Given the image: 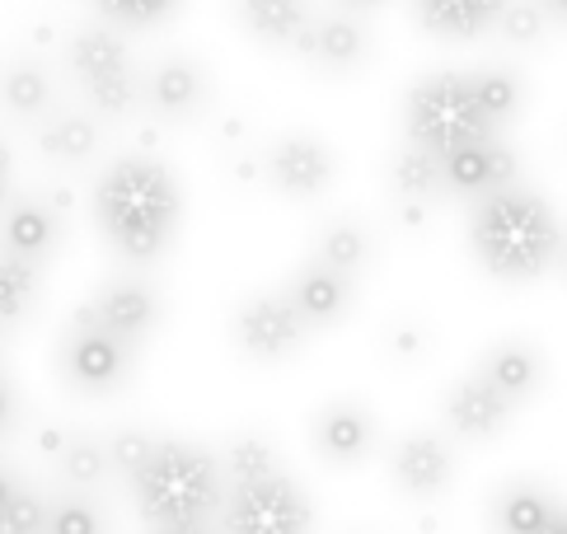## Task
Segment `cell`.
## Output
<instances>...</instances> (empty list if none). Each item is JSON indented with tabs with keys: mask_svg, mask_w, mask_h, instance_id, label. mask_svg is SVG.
Segmentation results:
<instances>
[{
	"mask_svg": "<svg viewBox=\"0 0 567 534\" xmlns=\"http://www.w3.org/2000/svg\"><path fill=\"white\" fill-rule=\"evenodd\" d=\"M90 216H94V230L104 235V244L117 258L132 267H146L155 258H165L169 244L178 239L184 188H178L174 170L159 155L132 151V155H117L99 174L90 193Z\"/></svg>",
	"mask_w": 567,
	"mask_h": 534,
	"instance_id": "1",
	"label": "cell"
},
{
	"mask_svg": "<svg viewBox=\"0 0 567 534\" xmlns=\"http://www.w3.org/2000/svg\"><path fill=\"white\" fill-rule=\"evenodd\" d=\"M470 249L478 267L502 286H530L539 281L563 254V225L544 193L525 183H506L474 197L470 212Z\"/></svg>",
	"mask_w": 567,
	"mask_h": 534,
	"instance_id": "2",
	"label": "cell"
},
{
	"mask_svg": "<svg viewBox=\"0 0 567 534\" xmlns=\"http://www.w3.org/2000/svg\"><path fill=\"white\" fill-rule=\"evenodd\" d=\"M127 492L151 530L207 525L226 502V469L207 445H193L184 437H155L146 460L127 474Z\"/></svg>",
	"mask_w": 567,
	"mask_h": 534,
	"instance_id": "3",
	"label": "cell"
},
{
	"mask_svg": "<svg viewBox=\"0 0 567 534\" xmlns=\"http://www.w3.org/2000/svg\"><path fill=\"white\" fill-rule=\"evenodd\" d=\"M488 136H502V127L483 113L470 71H432L403 94V141L417 151L441 160Z\"/></svg>",
	"mask_w": 567,
	"mask_h": 534,
	"instance_id": "4",
	"label": "cell"
},
{
	"mask_svg": "<svg viewBox=\"0 0 567 534\" xmlns=\"http://www.w3.org/2000/svg\"><path fill=\"white\" fill-rule=\"evenodd\" d=\"M66 71L75 80L85 109L99 117H127L141 109V75L132 66V52L123 43V29L85 24L66 38Z\"/></svg>",
	"mask_w": 567,
	"mask_h": 534,
	"instance_id": "5",
	"label": "cell"
},
{
	"mask_svg": "<svg viewBox=\"0 0 567 534\" xmlns=\"http://www.w3.org/2000/svg\"><path fill=\"white\" fill-rule=\"evenodd\" d=\"M226 534H310L315 530V506L291 474H272L249 479V483H230L226 502Z\"/></svg>",
	"mask_w": 567,
	"mask_h": 534,
	"instance_id": "6",
	"label": "cell"
},
{
	"mask_svg": "<svg viewBox=\"0 0 567 534\" xmlns=\"http://www.w3.org/2000/svg\"><path fill=\"white\" fill-rule=\"evenodd\" d=\"M141 347L113 338L109 328H94L85 319H71V328L56 342V371H62L66 389L85 399H104L113 389H123L136 371Z\"/></svg>",
	"mask_w": 567,
	"mask_h": 534,
	"instance_id": "7",
	"label": "cell"
},
{
	"mask_svg": "<svg viewBox=\"0 0 567 534\" xmlns=\"http://www.w3.org/2000/svg\"><path fill=\"white\" fill-rule=\"evenodd\" d=\"M310 324L300 319V310L287 300V291H254L230 310V342L239 347V357H249L258 366L291 361L306 342Z\"/></svg>",
	"mask_w": 567,
	"mask_h": 534,
	"instance_id": "8",
	"label": "cell"
},
{
	"mask_svg": "<svg viewBox=\"0 0 567 534\" xmlns=\"http://www.w3.org/2000/svg\"><path fill=\"white\" fill-rule=\"evenodd\" d=\"M71 319L109 328L113 338L141 347L159 328V319H165V300H159V291L146 277H109L90 300L75 305Z\"/></svg>",
	"mask_w": 567,
	"mask_h": 534,
	"instance_id": "9",
	"label": "cell"
},
{
	"mask_svg": "<svg viewBox=\"0 0 567 534\" xmlns=\"http://www.w3.org/2000/svg\"><path fill=\"white\" fill-rule=\"evenodd\" d=\"M262 178H268L287 202H315L333 188L338 155L310 132H287V136L272 141L268 155H262Z\"/></svg>",
	"mask_w": 567,
	"mask_h": 534,
	"instance_id": "10",
	"label": "cell"
},
{
	"mask_svg": "<svg viewBox=\"0 0 567 534\" xmlns=\"http://www.w3.org/2000/svg\"><path fill=\"white\" fill-rule=\"evenodd\" d=\"M207 99H212V75L188 52L159 57V61H151V71L141 75V104L159 122H188L207 109Z\"/></svg>",
	"mask_w": 567,
	"mask_h": 534,
	"instance_id": "11",
	"label": "cell"
},
{
	"mask_svg": "<svg viewBox=\"0 0 567 534\" xmlns=\"http://www.w3.org/2000/svg\"><path fill=\"white\" fill-rule=\"evenodd\" d=\"M66 244V212L52 197H6L0 202V254L52 263Z\"/></svg>",
	"mask_w": 567,
	"mask_h": 534,
	"instance_id": "12",
	"label": "cell"
},
{
	"mask_svg": "<svg viewBox=\"0 0 567 534\" xmlns=\"http://www.w3.org/2000/svg\"><path fill=\"white\" fill-rule=\"evenodd\" d=\"M390 479L403 497H413V502L441 497L455 479L451 441L436 437V431H409V437H399L390 450Z\"/></svg>",
	"mask_w": 567,
	"mask_h": 534,
	"instance_id": "13",
	"label": "cell"
},
{
	"mask_svg": "<svg viewBox=\"0 0 567 534\" xmlns=\"http://www.w3.org/2000/svg\"><path fill=\"white\" fill-rule=\"evenodd\" d=\"M520 178V164L516 151L506 146L502 136L488 141H474V146H460L451 155H441V188L445 197H483L493 188H506V183Z\"/></svg>",
	"mask_w": 567,
	"mask_h": 534,
	"instance_id": "14",
	"label": "cell"
},
{
	"mask_svg": "<svg viewBox=\"0 0 567 534\" xmlns=\"http://www.w3.org/2000/svg\"><path fill=\"white\" fill-rule=\"evenodd\" d=\"M310 445L323 464L352 469L375 450V418L357 399H333L310 418Z\"/></svg>",
	"mask_w": 567,
	"mask_h": 534,
	"instance_id": "15",
	"label": "cell"
},
{
	"mask_svg": "<svg viewBox=\"0 0 567 534\" xmlns=\"http://www.w3.org/2000/svg\"><path fill=\"white\" fill-rule=\"evenodd\" d=\"M33 146L52 170H85V164L104 151V122L90 109L56 104L48 117L33 122Z\"/></svg>",
	"mask_w": 567,
	"mask_h": 534,
	"instance_id": "16",
	"label": "cell"
},
{
	"mask_svg": "<svg viewBox=\"0 0 567 534\" xmlns=\"http://www.w3.org/2000/svg\"><path fill=\"white\" fill-rule=\"evenodd\" d=\"M296 52L306 57L315 71L352 75L361 61L371 57V33L357 14H315L306 24V33H300Z\"/></svg>",
	"mask_w": 567,
	"mask_h": 534,
	"instance_id": "17",
	"label": "cell"
},
{
	"mask_svg": "<svg viewBox=\"0 0 567 534\" xmlns=\"http://www.w3.org/2000/svg\"><path fill=\"white\" fill-rule=\"evenodd\" d=\"M512 413L516 408L506 403L483 376L455 380L451 389H445V399H441V418H445V427H451V437H460V441H493V437H502L506 422H512Z\"/></svg>",
	"mask_w": 567,
	"mask_h": 534,
	"instance_id": "18",
	"label": "cell"
},
{
	"mask_svg": "<svg viewBox=\"0 0 567 534\" xmlns=\"http://www.w3.org/2000/svg\"><path fill=\"white\" fill-rule=\"evenodd\" d=\"M281 291H287V300L296 305L300 319H306L310 328H333V324H342L352 315V277L323 267L319 258L300 263Z\"/></svg>",
	"mask_w": 567,
	"mask_h": 534,
	"instance_id": "19",
	"label": "cell"
},
{
	"mask_svg": "<svg viewBox=\"0 0 567 534\" xmlns=\"http://www.w3.org/2000/svg\"><path fill=\"white\" fill-rule=\"evenodd\" d=\"M474 376L488 380L512 408H525L530 399H539L544 376H549V371H544V352H539L535 342L502 338V342H493L488 352L478 357V371Z\"/></svg>",
	"mask_w": 567,
	"mask_h": 534,
	"instance_id": "20",
	"label": "cell"
},
{
	"mask_svg": "<svg viewBox=\"0 0 567 534\" xmlns=\"http://www.w3.org/2000/svg\"><path fill=\"white\" fill-rule=\"evenodd\" d=\"M502 6L506 0H413V19L436 43H474L497 24Z\"/></svg>",
	"mask_w": 567,
	"mask_h": 534,
	"instance_id": "21",
	"label": "cell"
},
{
	"mask_svg": "<svg viewBox=\"0 0 567 534\" xmlns=\"http://www.w3.org/2000/svg\"><path fill=\"white\" fill-rule=\"evenodd\" d=\"M56 109V80L38 57H10L0 66V113L14 122H33L48 117Z\"/></svg>",
	"mask_w": 567,
	"mask_h": 534,
	"instance_id": "22",
	"label": "cell"
},
{
	"mask_svg": "<svg viewBox=\"0 0 567 534\" xmlns=\"http://www.w3.org/2000/svg\"><path fill=\"white\" fill-rule=\"evenodd\" d=\"M230 10L254 43L277 48V52H291L300 43V33H306V24L315 19L310 0H230Z\"/></svg>",
	"mask_w": 567,
	"mask_h": 534,
	"instance_id": "23",
	"label": "cell"
},
{
	"mask_svg": "<svg viewBox=\"0 0 567 534\" xmlns=\"http://www.w3.org/2000/svg\"><path fill=\"white\" fill-rule=\"evenodd\" d=\"M558 511V497L535 479H516L493 497V534H535Z\"/></svg>",
	"mask_w": 567,
	"mask_h": 534,
	"instance_id": "24",
	"label": "cell"
},
{
	"mask_svg": "<svg viewBox=\"0 0 567 534\" xmlns=\"http://www.w3.org/2000/svg\"><path fill=\"white\" fill-rule=\"evenodd\" d=\"M371 254H375V239L361 220L352 216H338V220H323L319 235H315V258L323 267H333L342 277H361L371 267Z\"/></svg>",
	"mask_w": 567,
	"mask_h": 534,
	"instance_id": "25",
	"label": "cell"
},
{
	"mask_svg": "<svg viewBox=\"0 0 567 534\" xmlns=\"http://www.w3.org/2000/svg\"><path fill=\"white\" fill-rule=\"evenodd\" d=\"M56 479H62L71 492H94L104 487L113 474V460H109V441L104 437H90V431H71L66 445L56 450Z\"/></svg>",
	"mask_w": 567,
	"mask_h": 534,
	"instance_id": "26",
	"label": "cell"
},
{
	"mask_svg": "<svg viewBox=\"0 0 567 534\" xmlns=\"http://www.w3.org/2000/svg\"><path fill=\"white\" fill-rule=\"evenodd\" d=\"M38 296H43V263L0 254V324L19 328L38 310Z\"/></svg>",
	"mask_w": 567,
	"mask_h": 534,
	"instance_id": "27",
	"label": "cell"
},
{
	"mask_svg": "<svg viewBox=\"0 0 567 534\" xmlns=\"http://www.w3.org/2000/svg\"><path fill=\"white\" fill-rule=\"evenodd\" d=\"M390 193H394V202H436V197H445L441 160L403 141V146L394 151V160H390Z\"/></svg>",
	"mask_w": 567,
	"mask_h": 534,
	"instance_id": "28",
	"label": "cell"
},
{
	"mask_svg": "<svg viewBox=\"0 0 567 534\" xmlns=\"http://www.w3.org/2000/svg\"><path fill=\"white\" fill-rule=\"evenodd\" d=\"M470 85L478 94L483 113H488L497 127H506V122H512L520 113V104H525V80L512 66H474L470 71Z\"/></svg>",
	"mask_w": 567,
	"mask_h": 534,
	"instance_id": "29",
	"label": "cell"
},
{
	"mask_svg": "<svg viewBox=\"0 0 567 534\" xmlns=\"http://www.w3.org/2000/svg\"><path fill=\"white\" fill-rule=\"evenodd\" d=\"M43 534H109V516L90 492H71L48 502V530Z\"/></svg>",
	"mask_w": 567,
	"mask_h": 534,
	"instance_id": "30",
	"label": "cell"
},
{
	"mask_svg": "<svg viewBox=\"0 0 567 534\" xmlns=\"http://www.w3.org/2000/svg\"><path fill=\"white\" fill-rule=\"evenodd\" d=\"M90 6L113 29H159L184 10V0H90Z\"/></svg>",
	"mask_w": 567,
	"mask_h": 534,
	"instance_id": "31",
	"label": "cell"
},
{
	"mask_svg": "<svg viewBox=\"0 0 567 534\" xmlns=\"http://www.w3.org/2000/svg\"><path fill=\"white\" fill-rule=\"evenodd\" d=\"M549 10L539 6V0H506L502 14H497V33H502V43L506 48H539L544 43V33H549Z\"/></svg>",
	"mask_w": 567,
	"mask_h": 534,
	"instance_id": "32",
	"label": "cell"
},
{
	"mask_svg": "<svg viewBox=\"0 0 567 534\" xmlns=\"http://www.w3.org/2000/svg\"><path fill=\"white\" fill-rule=\"evenodd\" d=\"M220 469H226L230 483H249V479L272 474V469H281V464H277L272 441H262V437H235L226 445V455H220Z\"/></svg>",
	"mask_w": 567,
	"mask_h": 534,
	"instance_id": "33",
	"label": "cell"
},
{
	"mask_svg": "<svg viewBox=\"0 0 567 534\" xmlns=\"http://www.w3.org/2000/svg\"><path fill=\"white\" fill-rule=\"evenodd\" d=\"M48 530V502L29 483L14 487L10 502H0V534H43Z\"/></svg>",
	"mask_w": 567,
	"mask_h": 534,
	"instance_id": "34",
	"label": "cell"
},
{
	"mask_svg": "<svg viewBox=\"0 0 567 534\" xmlns=\"http://www.w3.org/2000/svg\"><path fill=\"white\" fill-rule=\"evenodd\" d=\"M384 357H390L394 366H422L427 361V347H432V333L422 324L413 319H403V324H390L384 328Z\"/></svg>",
	"mask_w": 567,
	"mask_h": 534,
	"instance_id": "35",
	"label": "cell"
},
{
	"mask_svg": "<svg viewBox=\"0 0 567 534\" xmlns=\"http://www.w3.org/2000/svg\"><path fill=\"white\" fill-rule=\"evenodd\" d=\"M155 445L151 431H141V427H123V431H113L109 437V460H113V474H132V469L146 460V450Z\"/></svg>",
	"mask_w": 567,
	"mask_h": 534,
	"instance_id": "36",
	"label": "cell"
},
{
	"mask_svg": "<svg viewBox=\"0 0 567 534\" xmlns=\"http://www.w3.org/2000/svg\"><path fill=\"white\" fill-rule=\"evenodd\" d=\"M14 422H19V399H14V384L0 376V437L6 431H14Z\"/></svg>",
	"mask_w": 567,
	"mask_h": 534,
	"instance_id": "37",
	"label": "cell"
},
{
	"mask_svg": "<svg viewBox=\"0 0 567 534\" xmlns=\"http://www.w3.org/2000/svg\"><path fill=\"white\" fill-rule=\"evenodd\" d=\"M10 183H14V160L6 151V141H0V202L10 197Z\"/></svg>",
	"mask_w": 567,
	"mask_h": 534,
	"instance_id": "38",
	"label": "cell"
},
{
	"mask_svg": "<svg viewBox=\"0 0 567 534\" xmlns=\"http://www.w3.org/2000/svg\"><path fill=\"white\" fill-rule=\"evenodd\" d=\"M535 534H567V502H558V511H554V516L544 521Z\"/></svg>",
	"mask_w": 567,
	"mask_h": 534,
	"instance_id": "39",
	"label": "cell"
},
{
	"mask_svg": "<svg viewBox=\"0 0 567 534\" xmlns=\"http://www.w3.org/2000/svg\"><path fill=\"white\" fill-rule=\"evenodd\" d=\"M544 10H549V19H567V0H539Z\"/></svg>",
	"mask_w": 567,
	"mask_h": 534,
	"instance_id": "40",
	"label": "cell"
},
{
	"mask_svg": "<svg viewBox=\"0 0 567 534\" xmlns=\"http://www.w3.org/2000/svg\"><path fill=\"white\" fill-rule=\"evenodd\" d=\"M155 534H212L207 525H178V530H155Z\"/></svg>",
	"mask_w": 567,
	"mask_h": 534,
	"instance_id": "41",
	"label": "cell"
},
{
	"mask_svg": "<svg viewBox=\"0 0 567 534\" xmlns=\"http://www.w3.org/2000/svg\"><path fill=\"white\" fill-rule=\"evenodd\" d=\"M348 6H357V10H371V6H380V0H348Z\"/></svg>",
	"mask_w": 567,
	"mask_h": 534,
	"instance_id": "42",
	"label": "cell"
},
{
	"mask_svg": "<svg viewBox=\"0 0 567 534\" xmlns=\"http://www.w3.org/2000/svg\"><path fill=\"white\" fill-rule=\"evenodd\" d=\"M6 333H10V328H6V324H0V357H6Z\"/></svg>",
	"mask_w": 567,
	"mask_h": 534,
	"instance_id": "43",
	"label": "cell"
},
{
	"mask_svg": "<svg viewBox=\"0 0 567 534\" xmlns=\"http://www.w3.org/2000/svg\"><path fill=\"white\" fill-rule=\"evenodd\" d=\"M563 267H567V254H563Z\"/></svg>",
	"mask_w": 567,
	"mask_h": 534,
	"instance_id": "44",
	"label": "cell"
},
{
	"mask_svg": "<svg viewBox=\"0 0 567 534\" xmlns=\"http://www.w3.org/2000/svg\"><path fill=\"white\" fill-rule=\"evenodd\" d=\"M0 464H6V460H0Z\"/></svg>",
	"mask_w": 567,
	"mask_h": 534,
	"instance_id": "45",
	"label": "cell"
}]
</instances>
